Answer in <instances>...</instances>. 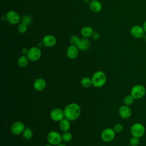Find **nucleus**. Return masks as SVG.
Here are the masks:
<instances>
[{
    "mask_svg": "<svg viewBox=\"0 0 146 146\" xmlns=\"http://www.w3.org/2000/svg\"><path fill=\"white\" fill-rule=\"evenodd\" d=\"M64 117L70 121H74L80 116L81 108L79 104L72 103L67 104L64 109Z\"/></svg>",
    "mask_w": 146,
    "mask_h": 146,
    "instance_id": "obj_1",
    "label": "nucleus"
},
{
    "mask_svg": "<svg viewBox=\"0 0 146 146\" xmlns=\"http://www.w3.org/2000/svg\"><path fill=\"white\" fill-rule=\"evenodd\" d=\"M91 80L94 87L96 88H100L106 84L107 76L103 71H98L92 75Z\"/></svg>",
    "mask_w": 146,
    "mask_h": 146,
    "instance_id": "obj_2",
    "label": "nucleus"
},
{
    "mask_svg": "<svg viewBox=\"0 0 146 146\" xmlns=\"http://www.w3.org/2000/svg\"><path fill=\"white\" fill-rule=\"evenodd\" d=\"M130 132L132 136L140 138L144 136L145 132V128L141 123L133 124L130 128Z\"/></svg>",
    "mask_w": 146,
    "mask_h": 146,
    "instance_id": "obj_3",
    "label": "nucleus"
},
{
    "mask_svg": "<svg viewBox=\"0 0 146 146\" xmlns=\"http://www.w3.org/2000/svg\"><path fill=\"white\" fill-rule=\"evenodd\" d=\"M146 93V90L144 86L141 84H136L133 86L130 91V94L135 100L143 98Z\"/></svg>",
    "mask_w": 146,
    "mask_h": 146,
    "instance_id": "obj_4",
    "label": "nucleus"
},
{
    "mask_svg": "<svg viewBox=\"0 0 146 146\" xmlns=\"http://www.w3.org/2000/svg\"><path fill=\"white\" fill-rule=\"evenodd\" d=\"M47 140L49 144L56 146L62 141V135L56 131H50L47 135Z\"/></svg>",
    "mask_w": 146,
    "mask_h": 146,
    "instance_id": "obj_5",
    "label": "nucleus"
},
{
    "mask_svg": "<svg viewBox=\"0 0 146 146\" xmlns=\"http://www.w3.org/2000/svg\"><path fill=\"white\" fill-rule=\"evenodd\" d=\"M41 50L38 47H33L29 49L26 55L29 60L31 62H36L38 60L41 58Z\"/></svg>",
    "mask_w": 146,
    "mask_h": 146,
    "instance_id": "obj_6",
    "label": "nucleus"
},
{
    "mask_svg": "<svg viewBox=\"0 0 146 146\" xmlns=\"http://www.w3.org/2000/svg\"><path fill=\"white\" fill-rule=\"evenodd\" d=\"M115 132L113 128H107L104 129L100 135L102 140L104 142H111L115 137Z\"/></svg>",
    "mask_w": 146,
    "mask_h": 146,
    "instance_id": "obj_7",
    "label": "nucleus"
},
{
    "mask_svg": "<svg viewBox=\"0 0 146 146\" xmlns=\"http://www.w3.org/2000/svg\"><path fill=\"white\" fill-rule=\"evenodd\" d=\"M6 19L12 25H17L21 21L19 14L14 10L9 11L6 14Z\"/></svg>",
    "mask_w": 146,
    "mask_h": 146,
    "instance_id": "obj_8",
    "label": "nucleus"
},
{
    "mask_svg": "<svg viewBox=\"0 0 146 146\" xmlns=\"http://www.w3.org/2000/svg\"><path fill=\"white\" fill-rule=\"evenodd\" d=\"M25 128V124L22 121H16L11 124L10 131L13 135H19L22 134Z\"/></svg>",
    "mask_w": 146,
    "mask_h": 146,
    "instance_id": "obj_9",
    "label": "nucleus"
},
{
    "mask_svg": "<svg viewBox=\"0 0 146 146\" xmlns=\"http://www.w3.org/2000/svg\"><path fill=\"white\" fill-rule=\"evenodd\" d=\"M131 35L136 39H140L143 38L145 33L144 30L143 26L140 25H134L130 29Z\"/></svg>",
    "mask_w": 146,
    "mask_h": 146,
    "instance_id": "obj_10",
    "label": "nucleus"
},
{
    "mask_svg": "<svg viewBox=\"0 0 146 146\" xmlns=\"http://www.w3.org/2000/svg\"><path fill=\"white\" fill-rule=\"evenodd\" d=\"M50 116L53 121L59 122L64 118V111L59 108H54L50 111Z\"/></svg>",
    "mask_w": 146,
    "mask_h": 146,
    "instance_id": "obj_11",
    "label": "nucleus"
},
{
    "mask_svg": "<svg viewBox=\"0 0 146 146\" xmlns=\"http://www.w3.org/2000/svg\"><path fill=\"white\" fill-rule=\"evenodd\" d=\"M120 116L124 119H127L129 118L132 115V110L129 106L127 105H123L120 107L118 111Z\"/></svg>",
    "mask_w": 146,
    "mask_h": 146,
    "instance_id": "obj_12",
    "label": "nucleus"
},
{
    "mask_svg": "<svg viewBox=\"0 0 146 146\" xmlns=\"http://www.w3.org/2000/svg\"><path fill=\"white\" fill-rule=\"evenodd\" d=\"M57 42L56 38L52 35H46L42 39L43 46L47 47H52L54 46Z\"/></svg>",
    "mask_w": 146,
    "mask_h": 146,
    "instance_id": "obj_13",
    "label": "nucleus"
},
{
    "mask_svg": "<svg viewBox=\"0 0 146 146\" xmlns=\"http://www.w3.org/2000/svg\"><path fill=\"white\" fill-rule=\"evenodd\" d=\"M66 54L67 57L70 59H76L79 54V48L76 46L70 45L67 49Z\"/></svg>",
    "mask_w": 146,
    "mask_h": 146,
    "instance_id": "obj_14",
    "label": "nucleus"
},
{
    "mask_svg": "<svg viewBox=\"0 0 146 146\" xmlns=\"http://www.w3.org/2000/svg\"><path fill=\"white\" fill-rule=\"evenodd\" d=\"M46 87V80L42 78H37L35 80L33 83V87L34 90L36 91H43Z\"/></svg>",
    "mask_w": 146,
    "mask_h": 146,
    "instance_id": "obj_15",
    "label": "nucleus"
},
{
    "mask_svg": "<svg viewBox=\"0 0 146 146\" xmlns=\"http://www.w3.org/2000/svg\"><path fill=\"white\" fill-rule=\"evenodd\" d=\"M71 127L70 121L66 118H63L59 122V128L62 132L68 131Z\"/></svg>",
    "mask_w": 146,
    "mask_h": 146,
    "instance_id": "obj_16",
    "label": "nucleus"
},
{
    "mask_svg": "<svg viewBox=\"0 0 146 146\" xmlns=\"http://www.w3.org/2000/svg\"><path fill=\"white\" fill-rule=\"evenodd\" d=\"M90 10L94 13H99L102 9V3L98 0L91 1L89 5Z\"/></svg>",
    "mask_w": 146,
    "mask_h": 146,
    "instance_id": "obj_17",
    "label": "nucleus"
},
{
    "mask_svg": "<svg viewBox=\"0 0 146 146\" xmlns=\"http://www.w3.org/2000/svg\"><path fill=\"white\" fill-rule=\"evenodd\" d=\"M79 50L82 51H85L88 49L90 46V42L87 38H83L80 39L77 46Z\"/></svg>",
    "mask_w": 146,
    "mask_h": 146,
    "instance_id": "obj_18",
    "label": "nucleus"
},
{
    "mask_svg": "<svg viewBox=\"0 0 146 146\" xmlns=\"http://www.w3.org/2000/svg\"><path fill=\"white\" fill-rule=\"evenodd\" d=\"M94 33L93 29L90 26H84L81 30V34L86 38H88L92 36Z\"/></svg>",
    "mask_w": 146,
    "mask_h": 146,
    "instance_id": "obj_19",
    "label": "nucleus"
},
{
    "mask_svg": "<svg viewBox=\"0 0 146 146\" xmlns=\"http://www.w3.org/2000/svg\"><path fill=\"white\" fill-rule=\"evenodd\" d=\"M29 59L26 55L21 56L17 61V64L19 67L24 68L26 67L29 63Z\"/></svg>",
    "mask_w": 146,
    "mask_h": 146,
    "instance_id": "obj_20",
    "label": "nucleus"
},
{
    "mask_svg": "<svg viewBox=\"0 0 146 146\" xmlns=\"http://www.w3.org/2000/svg\"><path fill=\"white\" fill-rule=\"evenodd\" d=\"M80 84H81L82 86L84 88L90 87L91 85H92L91 78H90L89 77H87V76L81 79Z\"/></svg>",
    "mask_w": 146,
    "mask_h": 146,
    "instance_id": "obj_21",
    "label": "nucleus"
},
{
    "mask_svg": "<svg viewBox=\"0 0 146 146\" xmlns=\"http://www.w3.org/2000/svg\"><path fill=\"white\" fill-rule=\"evenodd\" d=\"M23 137L26 140H30L33 135V132L32 129L30 127L25 128L24 131L22 133Z\"/></svg>",
    "mask_w": 146,
    "mask_h": 146,
    "instance_id": "obj_22",
    "label": "nucleus"
},
{
    "mask_svg": "<svg viewBox=\"0 0 146 146\" xmlns=\"http://www.w3.org/2000/svg\"><path fill=\"white\" fill-rule=\"evenodd\" d=\"M61 135L62 141H64L65 143L70 142L72 139V135L69 131L64 132Z\"/></svg>",
    "mask_w": 146,
    "mask_h": 146,
    "instance_id": "obj_23",
    "label": "nucleus"
},
{
    "mask_svg": "<svg viewBox=\"0 0 146 146\" xmlns=\"http://www.w3.org/2000/svg\"><path fill=\"white\" fill-rule=\"evenodd\" d=\"M135 100V99L133 98V97L131 94H129V95H126L124 98L123 103H124V104L129 106L133 103Z\"/></svg>",
    "mask_w": 146,
    "mask_h": 146,
    "instance_id": "obj_24",
    "label": "nucleus"
},
{
    "mask_svg": "<svg viewBox=\"0 0 146 146\" xmlns=\"http://www.w3.org/2000/svg\"><path fill=\"white\" fill-rule=\"evenodd\" d=\"M129 143L131 146H138L140 144V138L132 136L129 139Z\"/></svg>",
    "mask_w": 146,
    "mask_h": 146,
    "instance_id": "obj_25",
    "label": "nucleus"
},
{
    "mask_svg": "<svg viewBox=\"0 0 146 146\" xmlns=\"http://www.w3.org/2000/svg\"><path fill=\"white\" fill-rule=\"evenodd\" d=\"M21 22L23 23L27 26L30 25L32 21V18L29 15H25L23 16V17L21 18Z\"/></svg>",
    "mask_w": 146,
    "mask_h": 146,
    "instance_id": "obj_26",
    "label": "nucleus"
},
{
    "mask_svg": "<svg viewBox=\"0 0 146 146\" xmlns=\"http://www.w3.org/2000/svg\"><path fill=\"white\" fill-rule=\"evenodd\" d=\"M27 30V25L23 23H21L20 24H19L18 26V31L21 33V34H23L25 33H26V31Z\"/></svg>",
    "mask_w": 146,
    "mask_h": 146,
    "instance_id": "obj_27",
    "label": "nucleus"
},
{
    "mask_svg": "<svg viewBox=\"0 0 146 146\" xmlns=\"http://www.w3.org/2000/svg\"><path fill=\"white\" fill-rule=\"evenodd\" d=\"M113 129L114 130V131L115 132V133H120L121 132L123 129V127L122 125L120 123H117L116 124L113 128Z\"/></svg>",
    "mask_w": 146,
    "mask_h": 146,
    "instance_id": "obj_28",
    "label": "nucleus"
},
{
    "mask_svg": "<svg viewBox=\"0 0 146 146\" xmlns=\"http://www.w3.org/2000/svg\"><path fill=\"white\" fill-rule=\"evenodd\" d=\"M79 40H80V38L79 37H78L76 35H72L70 38V43L72 45L77 46Z\"/></svg>",
    "mask_w": 146,
    "mask_h": 146,
    "instance_id": "obj_29",
    "label": "nucleus"
},
{
    "mask_svg": "<svg viewBox=\"0 0 146 146\" xmlns=\"http://www.w3.org/2000/svg\"><path fill=\"white\" fill-rule=\"evenodd\" d=\"M92 38L94 40H97L99 39L100 38V34L99 33H97V32H95V33H94L93 35H92Z\"/></svg>",
    "mask_w": 146,
    "mask_h": 146,
    "instance_id": "obj_30",
    "label": "nucleus"
},
{
    "mask_svg": "<svg viewBox=\"0 0 146 146\" xmlns=\"http://www.w3.org/2000/svg\"><path fill=\"white\" fill-rule=\"evenodd\" d=\"M28 51H29V50H28L27 48L24 47V48H23L22 49V53L23 55H27V52H28Z\"/></svg>",
    "mask_w": 146,
    "mask_h": 146,
    "instance_id": "obj_31",
    "label": "nucleus"
},
{
    "mask_svg": "<svg viewBox=\"0 0 146 146\" xmlns=\"http://www.w3.org/2000/svg\"><path fill=\"white\" fill-rule=\"evenodd\" d=\"M142 26H143V29H144V31H145V34H146V20L144 22V23H143Z\"/></svg>",
    "mask_w": 146,
    "mask_h": 146,
    "instance_id": "obj_32",
    "label": "nucleus"
},
{
    "mask_svg": "<svg viewBox=\"0 0 146 146\" xmlns=\"http://www.w3.org/2000/svg\"><path fill=\"white\" fill-rule=\"evenodd\" d=\"M56 146H66L64 144H63V143H60V144H58L57 145H56Z\"/></svg>",
    "mask_w": 146,
    "mask_h": 146,
    "instance_id": "obj_33",
    "label": "nucleus"
},
{
    "mask_svg": "<svg viewBox=\"0 0 146 146\" xmlns=\"http://www.w3.org/2000/svg\"><path fill=\"white\" fill-rule=\"evenodd\" d=\"M44 146H54V145H51V144H45Z\"/></svg>",
    "mask_w": 146,
    "mask_h": 146,
    "instance_id": "obj_34",
    "label": "nucleus"
},
{
    "mask_svg": "<svg viewBox=\"0 0 146 146\" xmlns=\"http://www.w3.org/2000/svg\"><path fill=\"white\" fill-rule=\"evenodd\" d=\"M144 38H145V42H146V34H145V36H144Z\"/></svg>",
    "mask_w": 146,
    "mask_h": 146,
    "instance_id": "obj_35",
    "label": "nucleus"
},
{
    "mask_svg": "<svg viewBox=\"0 0 146 146\" xmlns=\"http://www.w3.org/2000/svg\"><path fill=\"white\" fill-rule=\"evenodd\" d=\"M76 1H80V0H76Z\"/></svg>",
    "mask_w": 146,
    "mask_h": 146,
    "instance_id": "obj_36",
    "label": "nucleus"
},
{
    "mask_svg": "<svg viewBox=\"0 0 146 146\" xmlns=\"http://www.w3.org/2000/svg\"><path fill=\"white\" fill-rule=\"evenodd\" d=\"M91 1H94V0H91Z\"/></svg>",
    "mask_w": 146,
    "mask_h": 146,
    "instance_id": "obj_37",
    "label": "nucleus"
}]
</instances>
